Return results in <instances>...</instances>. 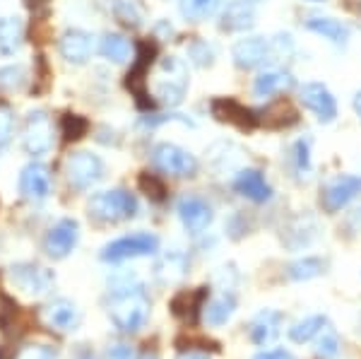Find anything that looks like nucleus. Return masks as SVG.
Returning <instances> with one entry per match:
<instances>
[{"mask_svg": "<svg viewBox=\"0 0 361 359\" xmlns=\"http://www.w3.org/2000/svg\"><path fill=\"white\" fill-rule=\"evenodd\" d=\"M279 323H282V316H279L277 311H272V309L260 311L248 328L250 340H253L255 345H270L279 335Z\"/></svg>", "mask_w": 361, "mask_h": 359, "instance_id": "obj_23", "label": "nucleus"}, {"mask_svg": "<svg viewBox=\"0 0 361 359\" xmlns=\"http://www.w3.org/2000/svg\"><path fill=\"white\" fill-rule=\"evenodd\" d=\"M325 270V263L316 256H306L301 260H294L292 265L287 268V275L289 280H296V282H306V280H313L318 277L320 273Z\"/></svg>", "mask_w": 361, "mask_h": 359, "instance_id": "obj_30", "label": "nucleus"}, {"mask_svg": "<svg viewBox=\"0 0 361 359\" xmlns=\"http://www.w3.org/2000/svg\"><path fill=\"white\" fill-rule=\"evenodd\" d=\"M304 27L311 34H318V37H323L325 42L335 46H345L349 42V34H352L349 25H345L342 20H335V17H308Z\"/></svg>", "mask_w": 361, "mask_h": 359, "instance_id": "obj_20", "label": "nucleus"}, {"mask_svg": "<svg viewBox=\"0 0 361 359\" xmlns=\"http://www.w3.org/2000/svg\"><path fill=\"white\" fill-rule=\"evenodd\" d=\"M10 282L25 294H44L54 282V275L37 263H17L10 268Z\"/></svg>", "mask_w": 361, "mask_h": 359, "instance_id": "obj_15", "label": "nucleus"}, {"mask_svg": "<svg viewBox=\"0 0 361 359\" xmlns=\"http://www.w3.org/2000/svg\"><path fill=\"white\" fill-rule=\"evenodd\" d=\"M27 85V68L25 66H5L0 68V90L3 92H20Z\"/></svg>", "mask_w": 361, "mask_h": 359, "instance_id": "obj_32", "label": "nucleus"}, {"mask_svg": "<svg viewBox=\"0 0 361 359\" xmlns=\"http://www.w3.org/2000/svg\"><path fill=\"white\" fill-rule=\"evenodd\" d=\"M354 111H357L359 121H361V92H357V95H354Z\"/></svg>", "mask_w": 361, "mask_h": 359, "instance_id": "obj_42", "label": "nucleus"}, {"mask_svg": "<svg viewBox=\"0 0 361 359\" xmlns=\"http://www.w3.org/2000/svg\"><path fill=\"white\" fill-rule=\"evenodd\" d=\"M178 359H209L207 355H202V352H193V350H188V352H180Z\"/></svg>", "mask_w": 361, "mask_h": 359, "instance_id": "obj_41", "label": "nucleus"}, {"mask_svg": "<svg viewBox=\"0 0 361 359\" xmlns=\"http://www.w3.org/2000/svg\"><path fill=\"white\" fill-rule=\"evenodd\" d=\"M15 359H54V352L44 345H32V347L20 350V355H17Z\"/></svg>", "mask_w": 361, "mask_h": 359, "instance_id": "obj_38", "label": "nucleus"}, {"mask_svg": "<svg viewBox=\"0 0 361 359\" xmlns=\"http://www.w3.org/2000/svg\"><path fill=\"white\" fill-rule=\"evenodd\" d=\"M99 54L106 58L109 63H126L133 58V44L130 39L118 32H109L99 42Z\"/></svg>", "mask_w": 361, "mask_h": 359, "instance_id": "obj_24", "label": "nucleus"}, {"mask_svg": "<svg viewBox=\"0 0 361 359\" xmlns=\"http://www.w3.org/2000/svg\"><path fill=\"white\" fill-rule=\"evenodd\" d=\"M188 58H190V63L197 68H209V66H214L217 51H214L212 44L202 42V39H195V42L188 46Z\"/></svg>", "mask_w": 361, "mask_h": 359, "instance_id": "obj_33", "label": "nucleus"}, {"mask_svg": "<svg viewBox=\"0 0 361 359\" xmlns=\"http://www.w3.org/2000/svg\"><path fill=\"white\" fill-rule=\"evenodd\" d=\"M111 359H130V347H126V345H116L111 347Z\"/></svg>", "mask_w": 361, "mask_h": 359, "instance_id": "obj_40", "label": "nucleus"}, {"mask_svg": "<svg viewBox=\"0 0 361 359\" xmlns=\"http://www.w3.org/2000/svg\"><path fill=\"white\" fill-rule=\"evenodd\" d=\"M111 10L121 25L137 29L145 25V8L140 0H111Z\"/></svg>", "mask_w": 361, "mask_h": 359, "instance_id": "obj_28", "label": "nucleus"}, {"mask_svg": "<svg viewBox=\"0 0 361 359\" xmlns=\"http://www.w3.org/2000/svg\"><path fill=\"white\" fill-rule=\"evenodd\" d=\"M58 51H61V58L66 63L85 66L92 58V54H94V37H92L87 29H80V27L66 29L61 42H58Z\"/></svg>", "mask_w": 361, "mask_h": 359, "instance_id": "obj_13", "label": "nucleus"}, {"mask_svg": "<svg viewBox=\"0 0 361 359\" xmlns=\"http://www.w3.org/2000/svg\"><path fill=\"white\" fill-rule=\"evenodd\" d=\"M234 190L253 202L272 200V186L267 183L265 174L260 169H241L234 178Z\"/></svg>", "mask_w": 361, "mask_h": 359, "instance_id": "obj_19", "label": "nucleus"}, {"mask_svg": "<svg viewBox=\"0 0 361 359\" xmlns=\"http://www.w3.org/2000/svg\"><path fill=\"white\" fill-rule=\"evenodd\" d=\"M157 251H159V236L149 234V231H135V234L121 236V239L104 246L102 258L106 263H121L128 258L152 256Z\"/></svg>", "mask_w": 361, "mask_h": 359, "instance_id": "obj_6", "label": "nucleus"}, {"mask_svg": "<svg viewBox=\"0 0 361 359\" xmlns=\"http://www.w3.org/2000/svg\"><path fill=\"white\" fill-rule=\"evenodd\" d=\"M299 99L320 123H333L337 118V102L323 83H304L299 87Z\"/></svg>", "mask_w": 361, "mask_h": 359, "instance_id": "obj_11", "label": "nucleus"}, {"mask_svg": "<svg viewBox=\"0 0 361 359\" xmlns=\"http://www.w3.org/2000/svg\"><path fill=\"white\" fill-rule=\"evenodd\" d=\"M296 51L292 34H275V37H243L231 46V61L238 71H255L267 63L292 58Z\"/></svg>", "mask_w": 361, "mask_h": 359, "instance_id": "obj_1", "label": "nucleus"}, {"mask_svg": "<svg viewBox=\"0 0 361 359\" xmlns=\"http://www.w3.org/2000/svg\"><path fill=\"white\" fill-rule=\"evenodd\" d=\"M44 318L49 326L58 328V331H75L80 323V309L68 299H56L46 306Z\"/></svg>", "mask_w": 361, "mask_h": 359, "instance_id": "obj_21", "label": "nucleus"}, {"mask_svg": "<svg viewBox=\"0 0 361 359\" xmlns=\"http://www.w3.org/2000/svg\"><path fill=\"white\" fill-rule=\"evenodd\" d=\"M253 359H296V357L287 350H265V352H258Z\"/></svg>", "mask_w": 361, "mask_h": 359, "instance_id": "obj_39", "label": "nucleus"}, {"mask_svg": "<svg viewBox=\"0 0 361 359\" xmlns=\"http://www.w3.org/2000/svg\"><path fill=\"white\" fill-rule=\"evenodd\" d=\"M109 316L116 323V328L126 333H135L145 326L149 316V299L140 287H118L111 294Z\"/></svg>", "mask_w": 361, "mask_h": 359, "instance_id": "obj_2", "label": "nucleus"}, {"mask_svg": "<svg viewBox=\"0 0 361 359\" xmlns=\"http://www.w3.org/2000/svg\"><path fill=\"white\" fill-rule=\"evenodd\" d=\"M63 128H66L68 140H78V138L85 135L87 121L80 118V116H66V118H63Z\"/></svg>", "mask_w": 361, "mask_h": 359, "instance_id": "obj_36", "label": "nucleus"}, {"mask_svg": "<svg viewBox=\"0 0 361 359\" xmlns=\"http://www.w3.org/2000/svg\"><path fill=\"white\" fill-rule=\"evenodd\" d=\"M20 193L27 200H44L51 193V171L42 162H32L20 174Z\"/></svg>", "mask_w": 361, "mask_h": 359, "instance_id": "obj_17", "label": "nucleus"}, {"mask_svg": "<svg viewBox=\"0 0 361 359\" xmlns=\"http://www.w3.org/2000/svg\"><path fill=\"white\" fill-rule=\"evenodd\" d=\"M13 135H15V116H13V109L0 104V152L13 142Z\"/></svg>", "mask_w": 361, "mask_h": 359, "instance_id": "obj_34", "label": "nucleus"}, {"mask_svg": "<svg viewBox=\"0 0 361 359\" xmlns=\"http://www.w3.org/2000/svg\"><path fill=\"white\" fill-rule=\"evenodd\" d=\"M90 217L104 224L126 222L137 215V198L126 188H111V190H99L87 202Z\"/></svg>", "mask_w": 361, "mask_h": 359, "instance_id": "obj_3", "label": "nucleus"}, {"mask_svg": "<svg viewBox=\"0 0 361 359\" xmlns=\"http://www.w3.org/2000/svg\"><path fill=\"white\" fill-rule=\"evenodd\" d=\"M102 176H104V162L94 152L80 150V152H73L66 159V178L70 188L80 190V193L90 190Z\"/></svg>", "mask_w": 361, "mask_h": 359, "instance_id": "obj_8", "label": "nucleus"}, {"mask_svg": "<svg viewBox=\"0 0 361 359\" xmlns=\"http://www.w3.org/2000/svg\"><path fill=\"white\" fill-rule=\"evenodd\" d=\"M159 80L154 83V97L157 102L166 107H178L188 90V68L176 56H166L159 63Z\"/></svg>", "mask_w": 361, "mask_h": 359, "instance_id": "obj_4", "label": "nucleus"}, {"mask_svg": "<svg viewBox=\"0 0 361 359\" xmlns=\"http://www.w3.org/2000/svg\"><path fill=\"white\" fill-rule=\"evenodd\" d=\"M294 87V78L282 68H265L253 80V97L258 99H275Z\"/></svg>", "mask_w": 361, "mask_h": 359, "instance_id": "obj_18", "label": "nucleus"}, {"mask_svg": "<svg viewBox=\"0 0 361 359\" xmlns=\"http://www.w3.org/2000/svg\"><path fill=\"white\" fill-rule=\"evenodd\" d=\"M54 121L51 116L39 109V111H32L25 121V130H22V147L29 157H42V154L49 152L54 147Z\"/></svg>", "mask_w": 361, "mask_h": 359, "instance_id": "obj_7", "label": "nucleus"}, {"mask_svg": "<svg viewBox=\"0 0 361 359\" xmlns=\"http://www.w3.org/2000/svg\"><path fill=\"white\" fill-rule=\"evenodd\" d=\"M137 359H159V357H157V352H152V350H145Z\"/></svg>", "mask_w": 361, "mask_h": 359, "instance_id": "obj_43", "label": "nucleus"}, {"mask_svg": "<svg viewBox=\"0 0 361 359\" xmlns=\"http://www.w3.org/2000/svg\"><path fill=\"white\" fill-rule=\"evenodd\" d=\"M209 109H212V116L217 121L236 126V128H241V130H250V128H255V123H258V116L250 111V109L243 107V104H238L236 99H229V97L214 99L209 104Z\"/></svg>", "mask_w": 361, "mask_h": 359, "instance_id": "obj_16", "label": "nucleus"}, {"mask_svg": "<svg viewBox=\"0 0 361 359\" xmlns=\"http://www.w3.org/2000/svg\"><path fill=\"white\" fill-rule=\"evenodd\" d=\"M325 326H328V318L325 316H308V318H304V321L294 323V326L289 328V340H292V343L304 345V343H308V340L316 338V335L323 333Z\"/></svg>", "mask_w": 361, "mask_h": 359, "instance_id": "obj_29", "label": "nucleus"}, {"mask_svg": "<svg viewBox=\"0 0 361 359\" xmlns=\"http://www.w3.org/2000/svg\"><path fill=\"white\" fill-rule=\"evenodd\" d=\"M78 239H80L78 219L66 217L49 229V234H46V239H44V251L49 253L51 258H66L68 253L78 246Z\"/></svg>", "mask_w": 361, "mask_h": 359, "instance_id": "obj_14", "label": "nucleus"}, {"mask_svg": "<svg viewBox=\"0 0 361 359\" xmlns=\"http://www.w3.org/2000/svg\"><path fill=\"white\" fill-rule=\"evenodd\" d=\"M308 3H323V0H308Z\"/></svg>", "mask_w": 361, "mask_h": 359, "instance_id": "obj_44", "label": "nucleus"}, {"mask_svg": "<svg viewBox=\"0 0 361 359\" xmlns=\"http://www.w3.org/2000/svg\"><path fill=\"white\" fill-rule=\"evenodd\" d=\"M176 212H178V219L183 222V227L188 229L190 234L205 231L214 219L212 205H209L205 198H200V195H183V198H178Z\"/></svg>", "mask_w": 361, "mask_h": 359, "instance_id": "obj_12", "label": "nucleus"}, {"mask_svg": "<svg viewBox=\"0 0 361 359\" xmlns=\"http://www.w3.org/2000/svg\"><path fill=\"white\" fill-rule=\"evenodd\" d=\"M140 186L147 190V195H152L154 200H161L164 198V183H159L152 174H145L142 178H140Z\"/></svg>", "mask_w": 361, "mask_h": 359, "instance_id": "obj_37", "label": "nucleus"}, {"mask_svg": "<svg viewBox=\"0 0 361 359\" xmlns=\"http://www.w3.org/2000/svg\"><path fill=\"white\" fill-rule=\"evenodd\" d=\"M202 309H205V321L209 326H224V323L231 318V314H234L236 299H234V294L224 292V294H219V297L209 299Z\"/></svg>", "mask_w": 361, "mask_h": 359, "instance_id": "obj_27", "label": "nucleus"}, {"mask_svg": "<svg viewBox=\"0 0 361 359\" xmlns=\"http://www.w3.org/2000/svg\"><path fill=\"white\" fill-rule=\"evenodd\" d=\"M361 195V176L354 174H340V176L330 178L328 183L320 190V205L325 212L335 215L342 207H347L354 198Z\"/></svg>", "mask_w": 361, "mask_h": 359, "instance_id": "obj_9", "label": "nucleus"}, {"mask_svg": "<svg viewBox=\"0 0 361 359\" xmlns=\"http://www.w3.org/2000/svg\"><path fill=\"white\" fill-rule=\"evenodd\" d=\"M222 10V0H178V13L185 22H205Z\"/></svg>", "mask_w": 361, "mask_h": 359, "instance_id": "obj_25", "label": "nucleus"}, {"mask_svg": "<svg viewBox=\"0 0 361 359\" xmlns=\"http://www.w3.org/2000/svg\"><path fill=\"white\" fill-rule=\"evenodd\" d=\"M205 289H197V292H180L173 297L171 311L178 318H188L190 314H195L197 309H202V299H205Z\"/></svg>", "mask_w": 361, "mask_h": 359, "instance_id": "obj_31", "label": "nucleus"}, {"mask_svg": "<svg viewBox=\"0 0 361 359\" xmlns=\"http://www.w3.org/2000/svg\"><path fill=\"white\" fill-rule=\"evenodd\" d=\"M289 164H292V171L296 178H308L313 171V162H311V140L308 138H299V140L292 142L289 147Z\"/></svg>", "mask_w": 361, "mask_h": 359, "instance_id": "obj_26", "label": "nucleus"}, {"mask_svg": "<svg viewBox=\"0 0 361 359\" xmlns=\"http://www.w3.org/2000/svg\"><path fill=\"white\" fill-rule=\"evenodd\" d=\"M25 44V22L22 17H0V56H15Z\"/></svg>", "mask_w": 361, "mask_h": 359, "instance_id": "obj_22", "label": "nucleus"}, {"mask_svg": "<svg viewBox=\"0 0 361 359\" xmlns=\"http://www.w3.org/2000/svg\"><path fill=\"white\" fill-rule=\"evenodd\" d=\"M263 0H229L219 13V29L226 34H246L255 27Z\"/></svg>", "mask_w": 361, "mask_h": 359, "instance_id": "obj_10", "label": "nucleus"}, {"mask_svg": "<svg viewBox=\"0 0 361 359\" xmlns=\"http://www.w3.org/2000/svg\"><path fill=\"white\" fill-rule=\"evenodd\" d=\"M152 166L164 176L185 178L197 174V159L188 150H183L176 142H157L152 147Z\"/></svg>", "mask_w": 361, "mask_h": 359, "instance_id": "obj_5", "label": "nucleus"}, {"mask_svg": "<svg viewBox=\"0 0 361 359\" xmlns=\"http://www.w3.org/2000/svg\"><path fill=\"white\" fill-rule=\"evenodd\" d=\"M337 352H340V340H337V335L333 331L325 328V331L320 333V340H318V357L335 359Z\"/></svg>", "mask_w": 361, "mask_h": 359, "instance_id": "obj_35", "label": "nucleus"}]
</instances>
